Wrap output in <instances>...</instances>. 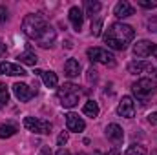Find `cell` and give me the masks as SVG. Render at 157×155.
Returning a JSON list of instances; mask_svg holds the SVG:
<instances>
[{"instance_id": "13", "label": "cell", "mask_w": 157, "mask_h": 155, "mask_svg": "<svg viewBox=\"0 0 157 155\" xmlns=\"http://www.w3.org/2000/svg\"><path fill=\"white\" fill-rule=\"evenodd\" d=\"M146 71H154V66L146 60H133L128 64V73H132V75H139V73H146Z\"/></svg>"}, {"instance_id": "25", "label": "cell", "mask_w": 157, "mask_h": 155, "mask_svg": "<svg viewBox=\"0 0 157 155\" xmlns=\"http://www.w3.org/2000/svg\"><path fill=\"white\" fill-rule=\"evenodd\" d=\"M139 6L141 7H144V9H154V7H157V0H139Z\"/></svg>"}, {"instance_id": "7", "label": "cell", "mask_w": 157, "mask_h": 155, "mask_svg": "<svg viewBox=\"0 0 157 155\" xmlns=\"http://www.w3.org/2000/svg\"><path fill=\"white\" fill-rule=\"evenodd\" d=\"M13 93H15V97H17L20 102H28V100H31V99L37 95V89H33V88L28 86V84L17 82V84H13Z\"/></svg>"}, {"instance_id": "30", "label": "cell", "mask_w": 157, "mask_h": 155, "mask_svg": "<svg viewBox=\"0 0 157 155\" xmlns=\"http://www.w3.org/2000/svg\"><path fill=\"white\" fill-rule=\"evenodd\" d=\"M55 155H71V153H70L68 150H64V148H60V150H59V152H57Z\"/></svg>"}, {"instance_id": "33", "label": "cell", "mask_w": 157, "mask_h": 155, "mask_svg": "<svg viewBox=\"0 0 157 155\" xmlns=\"http://www.w3.org/2000/svg\"><path fill=\"white\" fill-rule=\"evenodd\" d=\"M77 155H88V153H84V152H78V153Z\"/></svg>"}, {"instance_id": "8", "label": "cell", "mask_w": 157, "mask_h": 155, "mask_svg": "<svg viewBox=\"0 0 157 155\" xmlns=\"http://www.w3.org/2000/svg\"><path fill=\"white\" fill-rule=\"evenodd\" d=\"M117 115L124 117V119H132V117L135 115V104H133V99L132 97H122L121 99V102H119L117 106Z\"/></svg>"}, {"instance_id": "23", "label": "cell", "mask_w": 157, "mask_h": 155, "mask_svg": "<svg viewBox=\"0 0 157 155\" xmlns=\"http://www.w3.org/2000/svg\"><path fill=\"white\" fill-rule=\"evenodd\" d=\"M101 33H102V20L97 18V20L91 22V35H93V37H99Z\"/></svg>"}, {"instance_id": "19", "label": "cell", "mask_w": 157, "mask_h": 155, "mask_svg": "<svg viewBox=\"0 0 157 155\" xmlns=\"http://www.w3.org/2000/svg\"><path fill=\"white\" fill-rule=\"evenodd\" d=\"M18 60H20L22 64H26V66H35L39 59H37V55H35L31 49H28V51H24V53L18 55Z\"/></svg>"}, {"instance_id": "9", "label": "cell", "mask_w": 157, "mask_h": 155, "mask_svg": "<svg viewBox=\"0 0 157 155\" xmlns=\"http://www.w3.org/2000/svg\"><path fill=\"white\" fill-rule=\"evenodd\" d=\"M106 137H108V141H112L115 146H119V144H122V141H124V131H122V128L119 126V124H108L106 126Z\"/></svg>"}, {"instance_id": "26", "label": "cell", "mask_w": 157, "mask_h": 155, "mask_svg": "<svg viewBox=\"0 0 157 155\" xmlns=\"http://www.w3.org/2000/svg\"><path fill=\"white\" fill-rule=\"evenodd\" d=\"M66 142H68V133L62 131V133L59 135V139H57V146H64Z\"/></svg>"}, {"instance_id": "4", "label": "cell", "mask_w": 157, "mask_h": 155, "mask_svg": "<svg viewBox=\"0 0 157 155\" xmlns=\"http://www.w3.org/2000/svg\"><path fill=\"white\" fill-rule=\"evenodd\" d=\"M132 91H133V95H135L141 102H144V100H148L152 95H155L157 84H155V80H152V78H139L137 82L132 84Z\"/></svg>"}, {"instance_id": "17", "label": "cell", "mask_w": 157, "mask_h": 155, "mask_svg": "<svg viewBox=\"0 0 157 155\" xmlns=\"http://www.w3.org/2000/svg\"><path fill=\"white\" fill-rule=\"evenodd\" d=\"M78 73H80V64H78V60L68 59L66 64H64V75L70 77V78H73V77H77Z\"/></svg>"}, {"instance_id": "2", "label": "cell", "mask_w": 157, "mask_h": 155, "mask_svg": "<svg viewBox=\"0 0 157 155\" xmlns=\"http://www.w3.org/2000/svg\"><path fill=\"white\" fill-rule=\"evenodd\" d=\"M133 37H135V31L132 26L122 24V22H115L108 28V31L104 35V42L108 44V47L122 51L128 47V44L133 40Z\"/></svg>"}, {"instance_id": "29", "label": "cell", "mask_w": 157, "mask_h": 155, "mask_svg": "<svg viewBox=\"0 0 157 155\" xmlns=\"http://www.w3.org/2000/svg\"><path fill=\"white\" fill-rule=\"evenodd\" d=\"M88 78H90V80H95V78H97V71H95L93 68L88 70Z\"/></svg>"}, {"instance_id": "21", "label": "cell", "mask_w": 157, "mask_h": 155, "mask_svg": "<svg viewBox=\"0 0 157 155\" xmlns=\"http://www.w3.org/2000/svg\"><path fill=\"white\" fill-rule=\"evenodd\" d=\"M17 133V128L11 124H2L0 126V139H9Z\"/></svg>"}, {"instance_id": "24", "label": "cell", "mask_w": 157, "mask_h": 155, "mask_svg": "<svg viewBox=\"0 0 157 155\" xmlns=\"http://www.w3.org/2000/svg\"><path fill=\"white\" fill-rule=\"evenodd\" d=\"M9 102V91L6 84H0V104H7Z\"/></svg>"}, {"instance_id": "5", "label": "cell", "mask_w": 157, "mask_h": 155, "mask_svg": "<svg viewBox=\"0 0 157 155\" xmlns=\"http://www.w3.org/2000/svg\"><path fill=\"white\" fill-rule=\"evenodd\" d=\"M88 59L91 62H99V64H104V66H110V68H113L115 62H117L115 60V55L110 53L104 47H90L88 49Z\"/></svg>"}, {"instance_id": "31", "label": "cell", "mask_w": 157, "mask_h": 155, "mask_svg": "<svg viewBox=\"0 0 157 155\" xmlns=\"http://www.w3.org/2000/svg\"><path fill=\"white\" fill-rule=\"evenodd\" d=\"M106 155H121V153H119L117 150H112V152H108V153H106Z\"/></svg>"}, {"instance_id": "32", "label": "cell", "mask_w": 157, "mask_h": 155, "mask_svg": "<svg viewBox=\"0 0 157 155\" xmlns=\"http://www.w3.org/2000/svg\"><path fill=\"white\" fill-rule=\"evenodd\" d=\"M152 55H154V57H155V59H157V46H155V47H154V51H152Z\"/></svg>"}, {"instance_id": "11", "label": "cell", "mask_w": 157, "mask_h": 155, "mask_svg": "<svg viewBox=\"0 0 157 155\" xmlns=\"http://www.w3.org/2000/svg\"><path fill=\"white\" fill-rule=\"evenodd\" d=\"M155 44L150 42V40H139L135 46H133V55L139 57V59H144V57H150L152 51H154Z\"/></svg>"}, {"instance_id": "18", "label": "cell", "mask_w": 157, "mask_h": 155, "mask_svg": "<svg viewBox=\"0 0 157 155\" xmlns=\"http://www.w3.org/2000/svg\"><path fill=\"white\" fill-rule=\"evenodd\" d=\"M82 113L88 117H91V119H95V117L99 115V104L95 102V100H88L84 106H82Z\"/></svg>"}, {"instance_id": "10", "label": "cell", "mask_w": 157, "mask_h": 155, "mask_svg": "<svg viewBox=\"0 0 157 155\" xmlns=\"http://www.w3.org/2000/svg\"><path fill=\"white\" fill-rule=\"evenodd\" d=\"M0 75H9V77H26L28 71L22 70L20 66L17 64H11V62H0Z\"/></svg>"}, {"instance_id": "14", "label": "cell", "mask_w": 157, "mask_h": 155, "mask_svg": "<svg viewBox=\"0 0 157 155\" xmlns=\"http://www.w3.org/2000/svg\"><path fill=\"white\" fill-rule=\"evenodd\" d=\"M68 17H70V22H71L73 29H75V31H80V28H82V22H84V13H82V9H80V7H77V6L70 7V11H68Z\"/></svg>"}, {"instance_id": "27", "label": "cell", "mask_w": 157, "mask_h": 155, "mask_svg": "<svg viewBox=\"0 0 157 155\" xmlns=\"http://www.w3.org/2000/svg\"><path fill=\"white\" fill-rule=\"evenodd\" d=\"M7 20V9L4 6H0V24H4Z\"/></svg>"}, {"instance_id": "20", "label": "cell", "mask_w": 157, "mask_h": 155, "mask_svg": "<svg viewBox=\"0 0 157 155\" xmlns=\"http://www.w3.org/2000/svg\"><path fill=\"white\" fill-rule=\"evenodd\" d=\"M84 7H86V15L93 18V15H97L101 11V2H97V0H86Z\"/></svg>"}, {"instance_id": "22", "label": "cell", "mask_w": 157, "mask_h": 155, "mask_svg": "<svg viewBox=\"0 0 157 155\" xmlns=\"http://www.w3.org/2000/svg\"><path fill=\"white\" fill-rule=\"evenodd\" d=\"M124 155H146V148L143 144H132V146H128Z\"/></svg>"}, {"instance_id": "6", "label": "cell", "mask_w": 157, "mask_h": 155, "mask_svg": "<svg viewBox=\"0 0 157 155\" xmlns=\"http://www.w3.org/2000/svg\"><path fill=\"white\" fill-rule=\"evenodd\" d=\"M24 128L33 131V133H40V135H48L51 131V122L49 120H42V119H35V117H26L24 119Z\"/></svg>"}, {"instance_id": "16", "label": "cell", "mask_w": 157, "mask_h": 155, "mask_svg": "<svg viewBox=\"0 0 157 155\" xmlns=\"http://www.w3.org/2000/svg\"><path fill=\"white\" fill-rule=\"evenodd\" d=\"M35 75L42 77L44 84H46V88H57V86H59V77H57V73H53V71H42V70H35Z\"/></svg>"}, {"instance_id": "1", "label": "cell", "mask_w": 157, "mask_h": 155, "mask_svg": "<svg viewBox=\"0 0 157 155\" xmlns=\"http://www.w3.org/2000/svg\"><path fill=\"white\" fill-rule=\"evenodd\" d=\"M22 29L26 37L33 42H37L40 47H51L57 40V33L53 26L39 13H29L22 20Z\"/></svg>"}, {"instance_id": "12", "label": "cell", "mask_w": 157, "mask_h": 155, "mask_svg": "<svg viewBox=\"0 0 157 155\" xmlns=\"http://www.w3.org/2000/svg\"><path fill=\"white\" fill-rule=\"evenodd\" d=\"M66 126H68L70 131H73V133H80V131H84L86 122H84L77 113H68V115H66Z\"/></svg>"}, {"instance_id": "15", "label": "cell", "mask_w": 157, "mask_h": 155, "mask_svg": "<svg viewBox=\"0 0 157 155\" xmlns=\"http://www.w3.org/2000/svg\"><path fill=\"white\" fill-rule=\"evenodd\" d=\"M135 13V9L132 7V4L130 2H126V0H121L115 4V9H113V15L117 17V18H128V17H132Z\"/></svg>"}, {"instance_id": "34", "label": "cell", "mask_w": 157, "mask_h": 155, "mask_svg": "<svg viewBox=\"0 0 157 155\" xmlns=\"http://www.w3.org/2000/svg\"><path fill=\"white\" fill-rule=\"evenodd\" d=\"M154 73H155V77H157V70H154Z\"/></svg>"}, {"instance_id": "3", "label": "cell", "mask_w": 157, "mask_h": 155, "mask_svg": "<svg viewBox=\"0 0 157 155\" xmlns=\"http://www.w3.org/2000/svg\"><path fill=\"white\" fill-rule=\"evenodd\" d=\"M57 99L60 100V106L64 108H73L78 104V99H80V88L73 82H66L64 86L59 88L57 91Z\"/></svg>"}, {"instance_id": "28", "label": "cell", "mask_w": 157, "mask_h": 155, "mask_svg": "<svg viewBox=\"0 0 157 155\" xmlns=\"http://www.w3.org/2000/svg\"><path fill=\"white\" fill-rule=\"evenodd\" d=\"M148 122H150V124H154V126H157V112H154V113H150V115H148Z\"/></svg>"}]
</instances>
